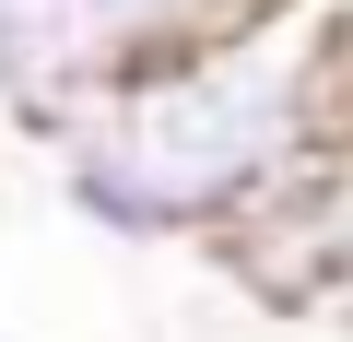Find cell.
<instances>
[{"label": "cell", "instance_id": "cell-1", "mask_svg": "<svg viewBox=\"0 0 353 342\" xmlns=\"http://www.w3.org/2000/svg\"><path fill=\"white\" fill-rule=\"evenodd\" d=\"M94 118L165 189L176 248H212L236 213H259L294 165H318L353 130V0H259L153 59Z\"/></svg>", "mask_w": 353, "mask_h": 342}, {"label": "cell", "instance_id": "cell-2", "mask_svg": "<svg viewBox=\"0 0 353 342\" xmlns=\"http://www.w3.org/2000/svg\"><path fill=\"white\" fill-rule=\"evenodd\" d=\"M236 12L259 0H0V106L48 142Z\"/></svg>", "mask_w": 353, "mask_h": 342}, {"label": "cell", "instance_id": "cell-3", "mask_svg": "<svg viewBox=\"0 0 353 342\" xmlns=\"http://www.w3.org/2000/svg\"><path fill=\"white\" fill-rule=\"evenodd\" d=\"M48 189H59V213H71V225H94L106 248H176V213H165V189L130 165V142H118L106 118H71V130H48Z\"/></svg>", "mask_w": 353, "mask_h": 342}]
</instances>
